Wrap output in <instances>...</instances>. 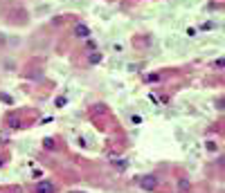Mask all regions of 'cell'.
I'll use <instances>...</instances> for the list:
<instances>
[{"label": "cell", "mask_w": 225, "mask_h": 193, "mask_svg": "<svg viewBox=\"0 0 225 193\" xmlns=\"http://www.w3.org/2000/svg\"><path fill=\"white\" fill-rule=\"evenodd\" d=\"M140 186H142L144 191H153V189L158 186V178H155V175H144V178H140Z\"/></svg>", "instance_id": "cell-1"}, {"label": "cell", "mask_w": 225, "mask_h": 193, "mask_svg": "<svg viewBox=\"0 0 225 193\" xmlns=\"http://www.w3.org/2000/svg\"><path fill=\"white\" fill-rule=\"evenodd\" d=\"M74 34H77V36H88V27L77 25V27H74Z\"/></svg>", "instance_id": "cell-3"}, {"label": "cell", "mask_w": 225, "mask_h": 193, "mask_svg": "<svg viewBox=\"0 0 225 193\" xmlns=\"http://www.w3.org/2000/svg\"><path fill=\"white\" fill-rule=\"evenodd\" d=\"M90 61H92V63H99V61H101V56H97V54H92V56H90Z\"/></svg>", "instance_id": "cell-4"}, {"label": "cell", "mask_w": 225, "mask_h": 193, "mask_svg": "<svg viewBox=\"0 0 225 193\" xmlns=\"http://www.w3.org/2000/svg\"><path fill=\"white\" fill-rule=\"evenodd\" d=\"M38 186H41L38 193H52V184L50 182H43V184H38Z\"/></svg>", "instance_id": "cell-2"}, {"label": "cell", "mask_w": 225, "mask_h": 193, "mask_svg": "<svg viewBox=\"0 0 225 193\" xmlns=\"http://www.w3.org/2000/svg\"><path fill=\"white\" fill-rule=\"evenodd\" d=\"M45 148H54V142H52V139H45Z\"/></svg>", "instance_id": "cell-5"}]
</instances>
